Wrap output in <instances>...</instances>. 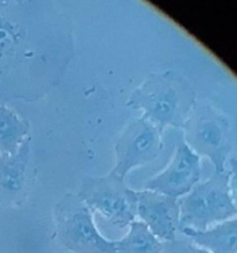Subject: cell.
<instances>
[{
    "instance_id": "cell-1",
    "label": "cell",
    "mask_w": 237,
    "mask_h": 253,
    "mask_svg": "<svg viewBox=\"0 0 237 253\" xmlns=\"http://www.w3.org/2000/svg\"><path fill=\"white\" fill-rule=\"evenodd\" d=\"M195 104L197 94L189 81L169 69L146 77L126 105L142 111V118L163 133L167 127L182 128Z\"/></svg>"
},
{
    "instance_id": "cell-2",
    "label": "cell",
    "mask_w": 237,
    "mask_h": 253,
    "mask_svg": "<svg viewBox=\"0 0 237 253\" xmlns=\"http://www.w3.org/2000/svg\"><path fill=\"white\" fill-rule=\"evenodd\" d=\"M235 162L230 158L227 170L198 182L189 192L178 198L179 230H204L236 216L234 192Z\"/></svg>"
},
{
    "instance_id": "cell-3",
    "label": "cell",
    "mask_w": 237,
    "mask_h": 253,
    "mask_svg": "<svg viewBox=\"0 0 237 253\" xmlns=\"http://www.w3.org/2000/svg\"><path fill=\"white\" fill-rule=\"evenodd\" d=\"M185 145L200 158L210 161L216 173L227 170L234 148L230 119L207 104L197 103L182 127Z\"/></svg>"
},
{
    "instance_id": "cell-4",
    "label": "cell",
    "mask_w": 237,
    "mask_h": 253,
    "mask_svg": "<svg viewBox=\"0 0 237 253\" xmlns=\"http://www.w3.org/2000/svg\"><path fill=\"white\" fill-rule=\"evenodd\" d=\"M54 230L59 244L72 253H116V241L100 234L93 211L77 195L67 193L53 210Z\"/></svg>"
},
{
    "instance_id": "cell-5",
    "label": "cell",
    "mask_w": 237,
    "mask_h": 253,
    "mask_svg": "<svg viewBox=\"0 0 237 253\" xmlns=\"http://www.w3.org/2000/svg\"><path fill=\"white\" fill-rule=\"evenodd\" d=\"M79 198L91 211H98L111 225L125 229L136 219L137 195L125 179L110 172L101 177H85L80 183Z\"/></svg>"
},
{
    "instance_id": "cell-6",
    "label": "cell",
    "mask_w": 237,
    "mask_h": 253,
    "mask_svg": "<svg viewBox=\"0 0 237 253\" xmlns=\"http://www.w3.org/2000/svg\"><path fill=\"white\" fill-rule=\"evenodd\" d=\"M162 136L142 116L132 119L115 137V166L111 172L125 179L132 169L155 161L163 150Z\"/></svg>"
},
{
    "instance_id": "cell-7",
    "label": "cell",
    "mask_w": 237,
    "mask_h": 253,
    "mask_svg": "<svg viewBox=\"0 0 237 253\" xmlns=\"http://www.w3.org/2000/svg\"><path fill=\"white\" fill-rule=\"evenodd\" d=\"M201 177V158L195 155L184 141H179L168 165L145 183V189L173 198L187 194Z\"/></svg>"
},
{
    "instance_id": "cell-8",
    "label": "cell",
    "mask_w": 237,
    "mask_h": 253,
    "mask_svg": "<svg viewBox=\"0 0 237 253\" xmlns=\"http://www.w3.org/2000/svg\"><path fill=\"white\" fill-rule=\"evenodd\" d=\"M136 216L162 242L172 241L179 234L178 199L153 190H138Z\"/></svg>"
},
{
    "instance_id": "cell-9",
    "label": "cell",
    "mask_w": 237,
    "mask_h": 253,
    "mask_svg": "<svg viewBox=\"0 0 237 253\" xmlns=\"http://www.w3.org/2000/svg\"><path fill=\"white\" fill-rule=\"evenodd\" d=\"M30 146L31 137L12 155L0 153V205L20 207L29 197Z\"/></svg>"
},
{
    "instance_id": "cell-10",
    "label": "cell",
    "mask_w": 237,
    "mask_h": 253,
    "mask_svg": "<svg viewBox=\"0 0 237 253\" xmlns=\"http://www.w3.org/2000/svg\"><path fill=\"white\" fill-rule=\"evenodd\" d=\"M179 234L209 253H237L236 216L204 230L183 227Z\"/></svg>"
},
{
    "instance_id": "cell-11",
    "label": "cell",
    "mask_w": 237,
    "mask_h": 253,
    "mask_svg": "<svg viewBox=\"0 0 237 253\" xmlns=\"http://www.w3.org/2000/svg\"><path fill=\"white\" fill-rule=\"evenodd\" d=\"M27 31L10 11L6 2L0 1V77L6 73L10 62L24 56Z\"/></svg>"
},
{
    "instance_id": "cell-12",
    "label": "cell",
    "mask_w": 237,
    "mask_h": 253,
    "mask_svg": "<svg viewBox=\"0 0 237 253\" xmlns=\"http://www.w3.org/2000/svg\"><path fill=\"white\" fill-rule=\"evenodd\" d=\"M30 123L5 104L0 105V153L12 155L30 137Z\"/></svg>"
},
{
    "instance_id": "cell-13",
    "label": "cell",
    "mask_w": 237,
    "mask_h": 253,
    "mask_svg": "<svg viewBox=\"0 0 237 253\" xmlns=\"http://www.w3.org/2000/svg\"><path fill=\"white\" fill-rule=\"evenodd\" d=\"M163 242L140 220L128 225V232L116 241V253H160Z\"/></svg>"
},
{
    "instance_id": "cell-14",
    "label": "cell",
    "mask_w": 237,
    "mask_h": 253,
    "mask_svg": "<svg viewBox=\"0 0 237 253\" xmlns=\"http://www.w3.org/2000/svg\"><path fill=\"white\" fill-rule=\"evenodd\" d=\"M160 253H209L206 250L197 246L190 240L182 235L180 237H175L172 241L163 242V249Z\"/></svg>"
}]
</instances>
